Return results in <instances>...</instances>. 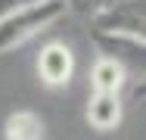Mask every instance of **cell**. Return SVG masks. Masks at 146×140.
Listing matches in <instances>:
<instances>
[{
  "label": "cell",
  "mask_w": 146,
  "mask_h": 140,
  "mask_svg": "<svg viewBox=\"0 0 146 140\" xmlns=\"http://www.w3.org/2000/svg\"><path fill=\"white\" fill-rule=\"evenodd\" d=\"M62 16H65L62 0H40V3H31V6H22V9L3 16L0 19V53L16 50L19 44L40 34L44 28H50Z\"/></svg>",
  "instance_id": "1"
},
{
  "label": "cell",
  "mask_w": 146,
  "mask_h": 140,
  "mask_svg": "<svg viewBox=\"0 0 146 140\" xmlns=\"http://www.w3.org/2000/svg\"><path fill=\"white\" fill-rule=\"evenodd\" d=\"M90 31H106V34H127V37H143L146 34V0H115L103 13L90 19Z\"/></svg>",
  "instance_id": "2"
},
{
  "label": "cell",
  "mask_w": 146,
  "mask_h": 140,
  "mask_svg": "<svg viewBox=\"0 0 146 140\" xmlns=\"http://www.w3.org/2000/svg\"><path fill=\"white\" fill-rule=\"evenodd\" d=\"M100 56L115 59L127 75H143V59H146V44L143 37H127V34H106V31H90Z\"/></svg>",
  "instance_id": "3"
},
{
  "label": "cell",
  "mask_w": 146,
  "mask_h": 140,
  "mask_svg": "<svg viewBox=\"0 0 146 140\" xmlns=\"http://www.w3.org/2000/svg\"><path fill=\"white\" fill-rule=\"evenodd\" d=\"M72 69H75V59H72V50L65 44H50L37 56V75H40V81L50 84V87L68 84Z\"/></svg>",
  "instance_id": "4"
},
{
  "label": "cell",
  "mask_w": 146,
  "mask_h": 140,
  "mask_svg": "<svg viewBox=\"0 0 146 140\" xmlns=\"http://www.w3.org/2000/svg\"><path fill=\"white\" fill-rule=\"evenodd\" d=\"M124 81H127V72L118 65L115 59L100 56L93 62V69H90V87H93V93H118L124 87Z\"/></svg>",
  "instance_id": "5"
},
{
  "label": "cell",
  "mask_w": 146,
  "mask_h": 140,
  "mask_svg": "<svg viewBox=\"0 0 146 140\" xmlns=\"http://www.w3.org/2000/svg\"><path fill=\"white\" fill-rule=\"evenodd\" d=\"M87 118L100 131L115 128L121 121V100H118V93H93L90 103H87Z\"/></svg>",
  "instance_id": "6"
},
{
  "label": "cell",
  "mask_w": 146,
  "mask_h": 140,
  "mask_svg": "<svg viewBox=\"0 0 146 140\" xmlns=\"http://www.w3.org/2000/svg\"><path fill=\"white\" fill-rule=\"evenodd\" d=\"M3 137L6 140H44V118L31 109L13 112L3 125Z\"/></svg>",
  "instance_id": "7"
},
{
  "label": "cell",
  "mask_w": 146,
  "mask_h": 140,
  "mask_svg": "<svg viewBox=\"0 0 146 140\" xmlns=\"http://www.w3.org/2000/svg\"><path fill=\"white\" fill-rule=\"evenodd\" d=\"M65 3V9H72L75 16H81V19H93L96 13H103L106 6H112L115 0H62Z\"/></svg>",
  "instance_id": "8"
},
{
  "label": "cell",
  "mask_w": 146,
  "mask_h": 140,
  "mask_svg": "<svg viewBox=\"0 0 146 140\" xmlns=\"http://www.w3.org/2000/svg\"><path fill=\"white\" fill-rule=\"evenodd\" d=\"M31 3H40V0H0V19L16 13V9H22V6H31Z\"/></svg>",
  "instance_id": "9"
}]
</instances>
